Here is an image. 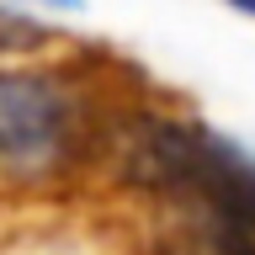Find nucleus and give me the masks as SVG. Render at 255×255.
Wrapping results in <instances>:
<instances>
[{"label":"nucleus","instance_id":"nucleus-4","mask_svg":"<svg viewBox=\"0 0 255 255\" xmlns=\"http://www.w3.org/2000/svg\"><path fill=\"white\" fill-rule=\"evenodd\" d=\"M229 5H239L245 16H255V0H229Z\"/></svg>","mask_w":255,"mask_h":255},{"label":"nucleus","instance_id":"nucleus-2","mask_svg":"<svg viewBox=\"0 0 255 255\" xmlns=\"http://www.w3.org/2000/svg\"><path fill=\"white\" fill-rule=\"evenodd\" d=\"M43 37H48V27H37L32 16L0 5V53H27V48H37Z\"/></svg>","mask_w":255,"mask_h":255},{"label":"nucleus","instance_id":"nucleus-3","mask_svg":"<svg viewBox=\"0 0 255 255\" xmlns=\"http://www.w3.org/2000/svg\"><path fill=\"white\" fill-rule=\"evenodd\" d=\"M43 5H64V11H80V0H43Z\"/></svg>","mask_w":255,"mask_h":255},{"label":"nucleus","instance_id":"nucleus-1","mask_svg":"<svg viewBox=\"0 0 255 255\" xmlns=\"http://www.w3.org/2000/svg\"><path fill=\"white\" fill-rule=\"evenodd\" d=\"M80 138L75 101L43 69H5L0 75V170L48 175L59 170Z\"/></svg>","mask_w":255,"mask_h":255}]
</instances>
